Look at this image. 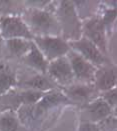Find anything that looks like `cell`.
<instances>
[{"mask_svg":"<svg viewBox=\"0 0 117 131\" xmlns=\"http://www.w3.org/2000/svg\"><path fill=\"white\" fill-rule=\"evenodd\" d=\"M71 104L67 97L64 95L61 89H55L46 92L42 98L32 105H22L16 110L18 119L22 125L31 127L39 123L51 110L62 105Z\"/></svg>","mask_w":117,"mask_h":131,"instance_id":"cell-1","label":"cell"},{"mask_svg":"<svg viewBox=\"0 0 117 131\" xmlns=\"http://www.w3.org/2000/svg\"><path fill=\"white\" fill-rule=\"evenodd\" d=\"M22 20L34 37L61 36L58 21L53 12L25 8L21 15Z\"/></svg>","mask_w":117,"mask_h":131,"instance_id":"cell-2","label":"cell"},{"mask_svg":"<svg viewBox=\"0 0 117 131\" xmlns=\"http://www.w3.org/2000/svg\"><path fill=\"white\" fill-rule=\"evenodd\" d=\"M54 15L58 21L61 37L67 42L82 37V21L79 19L72 1H57Z\"/></svg>","mask_w":117,"mask_h":131,"instance_id":"cell-3","label":"cell"},{"mask_svg":"<svg viewBox=\"0 0 117 131\" xmlns=\"http://www.w3.org/2000/svg\"><path fill=\"white\" fill-rule=\"evenodd\" d=\"M18 89H28L46 93L48 91L59 89V87L47 76V74H41L34 72L30 69L19 64L17 72V86Z\"/></svg>","mask_w":117,"mask_h":131,"instance_id":"cell-4","label":"cell"},{"mask_svg":"<svg viewBox=\"0 0 117 131\" xmlns=\"http://www.w3.org/2000/svg\"><path fill=\"white\" fill-rule=\"evenodd\" d=\"M82 36L95 44L103 54L109 57L108 33L100 13L82 21Z\"/></svg>","mask_w":117,"mask_h":131,"instance_id":"cell-5","label":"cell"},{"mask_svg":"<svg viewBox=\"0 0 117 131\" xmlns=\"http://www.w3.org/2000/svg\"><path fill=\"white\" fill-rule=\"evenodd\" d=\"M32 41L48 62L66 56L70 51L68 42L61 36L34 37Z\"/></svg>","mask_w":117,"mask_h":131,"instance_id":"cell-6","label":"cell"},{"mask_svg":"<svg viewBox=\"0 0 117 131\" xmlns=\"http://www.w3.org/2000/svg\"><path fill=\"white\" fill-rule=\"evenodd\" d=\"M46 74L59 87V89L68 87L75 82L71 65L67 56L50 61L47 66Z\"/></svg>","mask_w":117,"mask_h":131,"instance_id":"cell-7","label":"cell"},{"mask_svg":"<svg viewBox=\"0 0 117 131\" xmlns=\"http://www.w3.org/2000/svg\"><path fill=\"white\" fill-rule=\"evenodd\" d=\"M68 44L71 50H73L80 56H82L84 59H86L91 64H93L95 67L112 62L110 57L105 56L98 49V47L95 44H93L84 36H82L80 39L76 41L68 42Z\"/></svg>","mask_w":117,"mask_h":131,"instance_id":"cell-8","label":"cell"},{"mask_svg":"<svg viewBox=\"0 0 117 131\" xmlns=\"http://www.w3.org/2000/svg\"><path fill=\"white\" fill-rule=\"evenodd\" d=\"M0 35L4 40L16 38L33 39L32 34L22 20L21 16H0Z\"/></svg>","mask_w":117,"mask_h":131,"instance_id":"cell-9","label":"cell"},{"mask_svg":"<svg viewBox=\"0 0 117 131\" xmlns=\"http://www.w3.org/2000/svg\"><path fill=\"white\" fill-rule=\"evenodd\" d=\"M66 56L71 65L74 76V83L93 84L96 70L95 66L71 49Z\"/></svg>","mask_w":117,"mask_h":131,"instance_id":"cell-10","label":"cell"},{"mask_svg":"<svg viewBox=\"0 0 117 131\" xmlns=\"http://www.w3.org/2000/svg\"><path fill=\"white\" fill-rule=\"evenodd\" d=\"M113 110L100 96L80 106V121L99 123L113 115Z\"/></svg>","mask_w":117,"mask_h":131,"instance_id":"cell-11","label":"cell"},{"mask_svg":"<svg viewBox=\"0 0 117 131\" xmlns=\"http://www.w3.org/2000/svg\"><path fill=\"white\" fill-rule=\"evenodd\" d=\"M61 90L71 104H77L80 106L94 100L100 95L94 84L73 83Z\"/></svg>","mask_w":117,"mask_h":131,"instance_id":"cell-12","label":"cell"},{"mask_svg":"<svg viewBox=\"0 0 117 131\" xmlns=\"http://www.w3.org/2000/svg\"><path fill=\"white\" fill-rule=\"evenodd\" d=\"M93 84L99 93L110 90L112 88H116V65L113 62H109L104 65L96 67Z\"/></svg>","mask_w":117,"mask_h":131,"instance_id":"cell-13","label":"cell"},{"mask_svg":"<svg viewBox=\"0 0 117 131\" xmlns=\"http://www.w3.org/2000/svg\"><path fill=\"white\" fill-rule=\"evenodd\" d=\"M18 68V62L0 58V96L16 88Z\"/></svg>","mask_w":117,"mask_h":131,"instance_id":"cell-14","label":"cell"},{"mask_svg":"<svg viewBox=\"0 0 117 131\" xmlns=\"http://www.w3.org/2000/svg\"><path fill=\"white\" fill-rule=\"evenodd\" d=\"M32 40H27V39L16 38V39L4 40L3 58L18 62L30 50Z\"/></svg>","mask_w":117,"mask_h":131,"instance_id":"cell-15","label":"cell"},{"mask_svg":"<svg viewBox=\"0 0 117 131\" xmlns=\"http://www.w3.org/2000/svg\"><path fill=\"white\" fill-rule=\"evenodd\" d=\"M20 65L24 66L28 69H30L34 72L46 74L47 71V66L48 61L45 59V57L42 55V53L38 50V48L35 46V44L32 41V45L30 50L22 57L18 61Z\"/></svg>","mask_w":117,"mask_h":131,"instance_id":"cell-16","label":"cell"},{"mask_svg":"<svg viewBox=\"0 0 117 131\" xmlns=\"http://www.w3.org/2000/svg\"><path fill=\"white\" fill-rule=\"evenodd\" d=\"M75 11L81 21L89 19L100 13L101 1H72Z\"/></svg>","mask_w":117,"mask_h":131,"instance_id":"cell-17","label":"cell"},{"mask_svg":"<svg viewBox=\"0 0 117 131\" xmlns=\"http://www.w3.org/2000/svg\"><path fill=\"white\" fill-rule=\"evenodd\" d=\"M20 121L14 110H4L0 112V131H18Z\"/></svg>","mask_w":117,"mask_h":131,"instance_id":"cell-18","label":"cell"},{"mask_svg":"<svg viewBox=\"0 0 117 131\" xmlns=\"http://www.w3.org/2000/svg\"><path fill=\"white\" fill-rule=\"evenodd\" d=\"M24 1L0 0V16H21L25 10Z\"/></svg>","mask_w":117,"mask_h":131,"instance_id":"cell-19","label":"cell"},{"mask_svg":"<svg viewBox=\"0 0 117 131\" xmlns=\"http://www.w3.org/2000/svg\"><path fill=\"white\" fill-rule=\"evenodd\" d=\"M24 5L26 8H34L39 10H46L53 12L56 9L57 1L50 0H31V1H24Z\"/></svg>","mask_w":117,"mask_h":131,"instance_id":"cell-20","label":"cell"},{"mask_svg":"<svg viewBox=\"0 0 117 131\" xmlns=\"http://www.w3.org/2000/svg\"><path fill=\"white\" fill-rule=\"evenodd\" d=\"M99 96L103 99L112 109L113 110L116 109V105H117V89L116 88H112V89H110V90L101 92Z\"/></svg>","mask_w":117,"mask_h":131,"instance_id":"cell-21","label":"cell"},{"mask_svg":"<svg viewBox=\"0 0 117 131\" xmlns=\"http://www.w3.org/2000/svg\"><path fill=\"white\" fill-rule=\"evenodd\" d=\"M78 131H103L98 123H90V122H81L79 125Z\"/></svg>","mask_w":117,"mask_h":131,"instance_id":"cell-22","label":"cell"},{"mask_svg":"<svg viewBox=\"0 0 117 131\" xmlns=\"http://www.w3.org/2000/svg\"><path fill=\"white\" fill-rule=\"evenodd\" d=\"M3 51H4V39L0 35V58H3Z\"/></svg>","mask_w":117,"mask_h":131,"instance_id":"cell-23","label":"cell"},{"mask_svg":"<svg viewBox=\"0 0 117 131\" xmlns=\"http://www.w3.org/2000/svg\"><path fill=\"white\" fill-rule=\"evenodd\" d=\"M0 112H1V109H0Z\"/></svg>","mask_w":117,"mask_h":131,"instance_id":"cell-24","label":"cell"}]
</instances>
